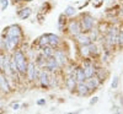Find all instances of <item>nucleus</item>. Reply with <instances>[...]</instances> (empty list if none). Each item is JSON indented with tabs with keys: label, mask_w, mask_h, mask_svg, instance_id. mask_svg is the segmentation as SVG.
Instances as JSON below:
<instances>
[{
	"label": "nucleus",
	"mask_w": 123,
	"mask_h": 114,
	"mask_svg": "<svg viewBox=\"0 0 123 114\" xmlns=\"http://www.w3.org/2000/svg\"><path fill=\"white\" fill-rule=\"evenodd\" d=\"M12 58L16 63V68H17V72H18V76H25L26 75V71H27V58L25 55V53L20 49L14 50L12 53Z\"/></svg>",
	"instance_id": "obj_1"
},
{
	"label": "nucleus",
	"mask_w": 123,
	"mask_h": 114,
	"mask_svg": "<svg viewBox=\"0 0 123 114\" xmlns=\"http://www.w3.org/2000/svg\"><path fill=\"white\" fill-rule=\"evenodd\" d=\"M38 74H39V68L36 65L33 60H30L27 64V71H26V76H27L28 81L38 80Z\"/></svg>",
	"instance_id": "obj_2"
},
{
	"label": "nucleus",
	"mask_w": 123,
	"mask_h": 114,
	"mask_svg": "<svg viewBox=\"0 0 123 114\" xmlns=\"http://www.w3.org/2000/svg\"><path fill=\"white\" fill-rule=\"evenodd\" d=\"M80 25H81V31H83V32H90V31L94 29L95 18L92 17L91 15L86 14V15H84V17H83V20H81Z\"/></svg>",
	"instance_id": "obj_3"
},
{
	"label": "nucleus",
	"mask_w": 123,
	"mask_h": 114,
	"mask_svg": "<svg viewBox=\"0 0 123 114\" xmlns=\"http://www.w3.org/2000/svg\"><path fill=\"white\" fill-rule=\"evenodd\" d=\"M81 68H83V70H84V72H85V76H86V79H89V77H91V76H94V75H95L96 66L94 65V63H92V61H91L89 58L84 59Z\"/></svg>",
	"instance_id": "obj_4"
},
{
	"label": "nucleus",
	"mask_w": 123,
	"mask_h": 114,
	"mask_svg": "<svg viewBox=\"0 0 123 114\" xmlns=\"http://www.w3.org/2000/svg\"><path fill=\"white\" fill-rule=\"evenodd\" d=\"M117 36H118V32H117V28L116 27H111L107 32V36H106V44L108 48L113 47L116 43H117Z\"/></svg>",
	"instance_id": "obj_5"
},
{
	"label": "nucleus",
	"mask_w": 123,
	"mask_h": 114,
	"mask_svg": "<svg viewBox=\"0 0 123 114\" xmlns=\"http://www.w3.org/2000/svg\"><path fill=\"white\" fill-rule=\"evenodd\" d=\"M53 57H54V59H55V61H57L59 69L67 65V55H65V53H64L63 49H54Z\"/></svg>",
	"instance_id": "obj_6"
},
{
	"label": "nucleus",
	"mask_w": 123,
	"mask_h": 114,
	"mask_svg": "<svg viewBox=\"0 0 123 114\" xmlns=\"http://www.w3.org/2000/svg\"><path fill=\"white\" fill-rule=\"evenodd\" d=\"M18 42H20V38H17V37H11V36H5L4 37V44H5V48L9 51H14L15 48L17 47Z\"/></svg>",
	"instance_id": "obj_7"
},
{
	"label": "nucleus",
	"mask_w": 123,
	"mask_h": 114,
	"mask_svg": "<svg viewBox=\"0 0 123 114\" xmlns=\"http://www.w3.org/2000/svg\"><path fill=\"white\" fill-rule=\"evenodd\" d=\"M38 80H39V84L43 88H48L50 86V75L47 70H39V74H38Z\"/></svg>",
	"instance_id": "obj_8"
},
{
	"label": "nucleus",
	"mask_w": 123,
	"mask_h": 114,
	"mask_svg": "<svg viewBox=\"0 0 123 114\" xmlns=\"http://www.w3.org/2000/svg\"><path fill=\"white\" fill-rule=\"evenodd\" d=\"M4 34H5V36H11V37L21 38L22 31H21V28H20V26H17V25H11V26H9V27L5 28Z\"/></svg>",
	"instance_id": "obj_9"
},
{
	"label": "nucleus",
	"mask_w": 123,
	"mask_h": 114,
	"mask_svg": "<svg viewBox=\"0 0 123 114\" xmlns=\"http://www.w3.org/2000/svg\"><path fill=\"white\" fill-rule=\"evenodd\" d=\"M43 69H46L48 72H55L59 69V66L57 64L54 57H50V58H47L46 59V64H44V68Z\"/></svg>",
	"instance_id": "obj_10"
},
{
	"label": "nucleus",
	"mask_w": 123,
	"mask_h": 114,
	"mask_svg": "<svg viewBox=\"0 0 123 114\" xmlns=\"http://www.w3.org/2000/svg\"><path fill=\"white\" fill-rule=\"evenodd\" d=\"M85 84L87 85V87H89V90L92 92V91H96L98 87H100V85L102 84V82L94 75V76H91V77H89V79H86V81H85Z\"/></svg>",
	"instance_id": "obj_11"
},
{
	"label": "nucleus",
	"mask_w": 123,
	"mask_h": 114,
	"mask_svg": "<svg viewBox=\"0 0 123 114\" xmlns=\"http://www.w3.org/2000/svg\"><path fill=\"white\" fill-rule=\"evenodd\" d=\"M75 91L78 92V95H79L80 97L89 96L90 93H91V91L89 90V87H87V85L85 84V82H78V85H76V88H75Z\"/></svg>",
	"instance_id": "obj_12"
},
{
	"label": "nucleus",
	"mask_w": 123,
	"mask_h": 114,
	"mask_svg": "<svg viewBox=\"0 0 123 114\" xmlns=\"http://www.w3.org/2000/svg\"><path fill=\"white\" fill-rule=\"evenodd\" d=\"M68 29L70 31V33L73 36H78L79 33L83 32V31H81V25H80L79 21H70Z\"/></svg>",
	"instance_id": "obj_13"
},
{
	"label": "nucleus",
	"mask_w": 123,
	"mask_h": 114,
	"mask_svg": "<svg viewBox=\"0 0 123 114\" xmlns=\"http://www.w3.org/2000/svg\"><path fill=\"white\" fill-rule=\"evenodd\" d=\"M76 85H78V81L74 76V74L71 75H68V77L65 79V86L69 91H74L76 88Z\"/></svg>",
	"instance_id": "obj_14"
},
{
	"label": "nucleus",
	"mask_w": 123,
	"mask_h": 114,
	"mask_svg": "<svg viewBox=\"0 0 123 114\" xmlns=\"http://www.w3.org/2000/svg\"><path fill=\"white\" fill-rule=\"evenodd\" d=\"M74 76H75V79H76L78 82H85V81H86L85 72H84V70H83V68H81V66L75 68V70H74Z\"/></svg>",
	"instance_id": "obj_15"
},
{
	"label": "nucleus",
	"mask_w": 123,
	"mask_h": 114,
	"mask_svg": "<svg viewBox=\"0 0 123 114\" xmlns=\"http://www.w3.org/2000/svg\"><path fill=\"white\" fill-rule=\"evenodd\" d=\"M95 76L101 81V82H105L108 74H107V71L104 69V68H96V71H95Z\"/></svg>",
	"instance_id": "obj_16"
},
{
	"label": "nucleus",
	"mask_w": 123,
	"mask_h": 114,
	"mask_svg": "<svg viewBox=\"0 0 123 114\" xmlns=\"http://www.w3.org/2000/svg\"><path fill=\"white\" fill-rule=\"evenodd\" d=\"M75 37H76V40H78V43H79L80 46H87V44L91 43V39H90V37H89L87 34L79 33V34L75 36Z\"/></svg>",
	"instance_id": "obj_17"
},
{
	"label": "nucleus",
	"mask_w": 123,
	"mask_h": 114,
	"mask_svg": "<svg viewBox=\"0 0 123 114\" xmlns=\"http://www.w3.org/2000/svg\"><path fill=\"white\" fill-rule=\"evenodd\" d=\"M41 53H42V57H44V58L47 59V58L53 57L54 49H53V47H50V46H46V47H42V49H41Z\"/></svg>",
	"instance_id": "obj_18"
},
{
	"label": "nucleus",
	"mask_w": 123,
	"mask_h": 114,
	"mask_svg": "<svg viewBox=\"0 0 123 114\" xmlns=\"http://www.w3.org/2000/svg\"><path fill=\"white\" fill-rule=\"evenodd\" d=\"M48 36V43H49V46L50 47H58V44H59V37L57 36V34H53V33H48L47 34Z\"/></svg>",
	"instance_id": "obj_19"
},
{
	"label": "nucleus",
	"mask_w": 123,
	"mask_h": 114,
	"mask_svg": "<svg viewBox=\"0 0 123 114\" xmlns=\"http://www.w3.org/2000/svg\"><path fill=\"white\" fill-rule=\"evenodd\" d=\"M30 15H31V9L30 7H24V9H21V10H18V11H17V16L21 20L28 18Z\"/></svg>",
	"instance_id": "obj_20"
},
{
	"label": "nucleus",
	"mask_w": 123,
	"mask_h": 114,
	"mask_svg": "<svg viewBox=\"0 0 123 114\" xmlns=\"http://www.w3.org/2000/svg\"><path fill=\"white\" fill-rule=\"evenodd\" d=\"M38 44H39L41 48H42V47H46V46H49V43H48V36L44 34V36L41 37L39 40H38Z\"/></svg>",
	"instance_id": "obj_21"
},
{
	"label": "nucleus",
	"mask_w": 123,
	"mask_h": 114,
	"mask_svg": "<svg viewBox=\"0 0 123 114\" xmlns=\"http://www.w3.org/2000/svg\"><path fill=\"white\" fill-rule=\"evenodd\" d=\"M75 14H76V9L73 7V6H68L67 10L64 11V15L65 16H74Z\"/></svg>",
	"instance_id": "obj_22"
},
{
	"label": "nucleus",
	"mask_w": 123,
	"mask_h": 114,
	"mask_svg": "<svg viewBox=\"0 0 123 114\" xmlns=\"http://www.w3.org/2000/svg\"><path fill=\"white\" fill-rule=\"evenodd\" d=\"M118 85H119V77L117 75H115L113 80H112V82H111V87L113 90H116V88H118Z\"/></svg>",
	"instance_id": "obj_23"
},
{
	"label": "nucleus",
	"mask_w": 123,
	"mask_h": 114,
	"mask_svg": "<svg viewBox=\"0 0 123 114\" xmlns=\"http://www.w3.org/2000/svg\"><path fill=\"white\" fill-rule=\"evenodd\" d=\"M117 43L121 48H123V29H121L117 36Z\"/></svg>",
	"instance_id": "obj_24"
},
{
	"label": "nucleus",
	"mask_w": 123,
	"mask_h": 114,
	"mask_svg": "<svg viewBox=\"0 0 123 114\" xmlns=\"http://www.w3.org/2000/svg\"><path fill=\"white\" fill-rule=\"evenodd\" d=\"M97 102H98V97H97V96H95V97H92V98L90 99V102H89V103H90V106H95Z\"/></svg>",
	"instance_id": "obj_25"
},
{
	"label": "nucleus",
	"mask_w": 123,
	"mask_h": 114,
	"mask_svg": "<svg viewBox=\"0 0 123 114\" xmlns=\"http://www.w3.org/2000/svg\"><path fill=\"white\" fill-rule=\"evenodd\" d=\"M0 4H1V9L5 10L7 7V5H9V1L7 0H0Z\"/></svg>",
	"instance_id": "obj_26"
},
{
	"label": "nucleus",
	"mask_w": 123,
	"mask_h": 114,
	"mask_svg": "<svg viewBox=\"0 0 123 114\" xmlns=\"http://www.w3.org/2000/svg\"><path fill=\"white\" fill-rule=\"evenodd\" d=\"M36 103H37V106H44L46 104V99L44 98H39Z\"/></svg>",
	"instance_id": "obj_27"
},
{
	"label": "nucleus",
	"mask_w": 123,
	"mask_h": 114,
	"mask_svg": "<svg viewBox=\"0 0 123 114\" xmlns=\"http://www.w3.org/2000/svg\"><path fill=\"white\" fill-rule=\"evenodd\" d=\"M3 61H4V53L0 50V71H1V66H3Z\"/></svg>",
	"instance_id": "obj_28"
},
{
	"label": "nucleus",
	"mask_w": 123,
	"mask_h": 114,
	"mask_svg": "<svg viewBox=\"0 0 123 114\" xmlns=\"http://www.w3.org/2000/svg\"><path fill=\"white\" fill-rule=\"evenodd\" d=\"M11 108H12L14 110H17V109H20V103H18V102H15V103H12V104H11Z\"/></svg>",
	"instance_id": "obj_29"
},
{
	"label": "nucleus",
	"mask_w": 123,
	"mask_h": 114,
	"mask_svg": "<svg viewBox=\"0 0 123 114\" xmlns=\"http://www.w3.org/2000/svg\"><path fill=\"white\" fill-rule=\"evenodd\" d=\"M80 112H81V110H78V112H75V113H69V114H80Z\"/></svg>",
	"instance_id": "obj_30"
},
{
	"label": "nucleus",
	"mask_w": 123,
	"mask_h": 114,
	"mask_svg": "<svg viewBox=\"0 0 123 114\" xmlns=\"http://www.w3.org/2000/svg\"><path fill=\"white\" fill-rule=\"evenodd\" d=\"M14 1H16V3H18V1H22V0H14Z\"/></svg>",
	"instance_id": "obj_31"
},
{
	"label": "nucleus",
	"mask_w": 123,
	"mask_h": 114,
	"mask_svg": "<svg viewBox=\"0 0 123 114\" xmlns=\"http://www.w3.org/2000/svg\"><path fill=\"white\" fill-rule=\"evenodd\" d=\"M115 114H121V113H119V112H116V113H115Z\"/></svg>",
	"instance_id": "obj_32"
},
{
	"label": "nucleus",
	"mask_w": 123,
	"mask_h": 114,
	"mask_svg": "<svg viewBox=\"0 0 123 114\" xmlns=\"http://www.w3.org/2000/svg\"><path fill=\"white\" fill-rule=\"evenodd\" d=\"M25 1H32V0H25Z\"/></svg>",
	"instance_id": "obj_33"
}]
</instances>
